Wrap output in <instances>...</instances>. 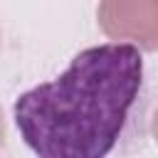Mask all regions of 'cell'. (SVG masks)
<instances>
[{
  "label": "cell",
  "instance_id": "6da1fadb",
  "mask_svg": "<svg viewBox=\"0 0 158 158\" xmlns=\"http://www.w3.org/2000/svg\"><path fill=\"white\" fill-rule=\"evenodd\" d=\"M141 81L143 59L136 44L89 47L59 77L17 96L15 126L37 156L101 158L116 146Z\"/></svg>",
  "mask_w": 158,
  "mask_h": 158
},
{
  "label": "cell",
  "instance_id": "7a4b0ae2",
  "mask_svg": "<svg viewBox=\"0 0 158 158\" xmlns=\"http://www.w3.org/2000/svg\"><path fill=\"white\" fill-rule=\"evenodd\" d=\"M101 25L114 37H131L146 49L158 47V0H104Z\"/></svg>",
  "mask_w": 158,
  "mask_h": 158
}]
</instances>
